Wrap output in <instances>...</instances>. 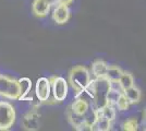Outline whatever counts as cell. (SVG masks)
I'll return each instance as SVG.
<instances>
[{
	"label": "cell",
	"instance_id": "4fadbf2b",
	"mask_svg": "<svg viewBox=\"0 0 146 131\" xmlns=\"http://www.w3.org/2000/svg\"><path fill=\"white\" fill-rule=\"evenodd\" d=\"M111 129V121L108 119L104 118L102 116H99L97 112V118L95 120V122L92 125V130L96 131H107Z\"/></svg>",
	"mask_w": 146,
	"mask_h": 131
},
{
	"label": "cell",
	"instance_id": "8fae6325",
	"mask_svg": "<svg viewBox=\"0 0 146 131\" xmlns=\"http://www.w3.org/2000/svg\"><path fill=\"white\" fill-rule=\"evenodd\" d=\"M19 88H20V96L19 100H22L26 98V95L30 93L31 88H32V81L29 78H21L18 80Z\"/></svg>",
	"mask_w": 146,
	"mask_h": 131
},
{
	"label": "cell",
	"instance_id": "7a4b0ae2",
	"mask_svg": "<svg viewBox=\"0 0 146 131\" xmlns=\"http://www.w3.org/2000/svg\"><path fill=\"white\" fill-rule=\"evenodd\" d=\"M110 88V81L106 76L96 78L94 80V106L96 109H100L102 107L107 105L106 96Z\"/></svg>",
	"mask_w": 146,
	"mask_h": 131
},
{
	"label": "cell",
	"instance_id": "7402d4cb",
	"mask_svg": "<svg viewBox=\"0 0 146 131\" xmlns=\"http://www.w3.org/2000/svg\"><path fill=\"white\" fill-rule=\"evenodd\" d=\"M123 129L127 131H135L139 129V122L135 118L128 119L124 124H123Z\"/></svg>",
	"mask_w": 146,
	"mask_h": 131
},
{
	"label": "cell",
	"instance_id": "3957f363",
	"mask_svg": "<svg viewBox=\"0 0 146 131\" xmlns=\"http://www.w3.org/2000/svg\"><path fill=\"white\" fill-rule=\"evenodd\" d=\"M0 96L10 100H19L20 88L18 81L6 75H0Z\"/></svg>",
	"mask_w": 146,
	"mask_h": 131
},
{
	"label": "cell",
	"instance_id": "5bb4252c",
	"mask_svg": "<svg viewBox=\"0 0 146 131\" xmlns=\"http://www.w3.org/2000/svg\"><path fill=\"white\" fill-rule=\"evenodd\" d=\"M107 68H108V65L104 60H95L92 65V72L95 75V78L105 76Z\"/></svg>",
	"mask_w": 146,
	"mask_h": 131
},
{
	"label": "cell",
	"instance_id": "603a6c76",
	"mask_svg": "<svg viewBox=\"0 0 146 131\" xmlns=\"http://www.w3.org/2000/svg\"><path fill=\"white\" fill-rule=\"evenodd\" d=\"M47 2H48L50 6H57L60 2V0H47Z\"/></svg>",
	"mask_w": 146,
	"mask_h": 131
},
{
	"label": "cell",
	"instance_id": "6da1fadb",
	"mask_svg": "<svg viewBox=\"0 0 146 131\" xmlns=\"http://www.w3.org/2000/svg\"><path fill=\"white\" fill-rule=\"evenodd\" d=\"M91 81V74L88 70L83 66H76L71 69L69 74V82L75 92L76 97L83 93L84 88Z\"/></svg>",
	"mask_w": 146,
	"mask_h": 131
},
{
	"label": "cell",
	"instance_id": "277c9868",
	"mask_svg": "<svg viewBox=\"0 0 146 131\" xmlns=\"http://www.w3.org/2000/svg\"><path fill=\"white\" fill-rule=\"evenodd\" d=\"M15 121L14 107L8 102H0V130H8Z\"/></svg>",
	"mask_w": 146,
	"mask_h": 131
},
{
	"label": "cell",
	"instance_id": "e0dca14e",
	"mask_svg": "<svg viewBox=\"0 0 146 131\" xmlns=\"http://www.w3.org/2000/svg\"><path fill=\"white\" fill-rule=\"evenodd\" d=\"M122 94V90H118L117 87H113L111 84H110V88L107 93V96H106V100H107V104L109 105H116L117 100H119L120 95Z\"/></svg>",
	"mask_w": 146,
	"mask_h": 131
},
{
	"label": "cell",
	"instance_id": "ac0fdd59",
	"mask_svg": "<svg viewBox=\"0 0 146 131\" xmlns=\"http://www.w3.org/2000/svg\"><path fill=\"white\" fill-rule=\"evenodd\" d=\"M118 83H119L122 92H123V90H125V88L134 85V79L131 73H129V72H122V74L120 76Z\"/></svg>",
	"mask_w": 146,
	"mask_h": 131
},
{
	"label": "cell",
	"instance_id": "ffe728a7",
	"mask_svg": "<svg viewBox=\"0 0 146 131\" xmlns=\"http://www.w3.org/2000/svg\"><path fill=\"white\" fill-rule=\"evenodd\" d=\"M83 117H84V121H85L86 124L92 127V125L95 122V120L97 118V109L95 107L94 108L88 107V109L83 115Z\"/></svg>",
	"mask_w": 146,
	"mask_h": 131
},
{
	"label": "cell",
	"instance_id": "52a82bcc",
	"mask_svg": "<svg viewBox=\"0 0 146 131\" xmlns=\"http://www.w3.org/2000/svg\"><path fill=\"white\" fill-rule=\"evenodd\" d=\"M52 18L55 20L57 24H64L67 23L69 18H70V10L68 5L64 3H58L56 6L54 13H52Z\"/></svg>",
	"mask_w": 146,
	"mask_h": 131
},
{
	"label": "cell",
	"instance_id": "7c38bea8",
	"mask_svg": "<svg viewBox=\"0 0 146 131\" xmlns=\"http://www.w3.org/2000/svg\"><path fill=\"white\" fill-rule=\"evenodd\" d=\"M88 107H90V104H88L85 100L76 97V100L72 103V105H71V107H70V109H71L73 112L83 116V115L85 114L86 110L88 109Z\"/></svg>",
	"mask_w": 146,
	"mask_h": 131
},
{
	"label": "cell",
	"instance_id": "5b68a950",
	"mask_svg": "<svg viewBox=\"0 0 146 131\" xmlns=\"http://www.w3.org/2000/svg\"><path fill=\"white\" fill-rule=\"evenodd\" d=\"M51 93L56 102H62L68 95V82L61 76H54L50 80Z\"/></svg>",
	"mask_w": 146,
	"mask_h": 131
},
{
	"label": "cell",
	"instance_id": "9c48e42d",
	"mask_svg": "<svg viewBox=\"0 0 146 131\" xmlns=\"http://www.w3.org/2000/svg\"><path fill=\"white\" fill-rule=\"evenodd\" d=\"M22 126L26 130H37L39 128V115L35 112H29L22 120Z\"/></svg>",
	"mask_w": 146,
	"mask_h": 131
},
{
	"label": "cell",
	"instance_id": "ba28073f",
	"mask_svg": "<svg viewBox=\"0 0 146 131\" xmlns=\"http://www.w3.org/2000/svg\"><path fill=\"white\" fill-rule=\"evenodd\" d=\"M50 5L47 0H34L32 5V11L38 18H44L48 14L50 10Z\"/></svg>",
	"mask_w": 146,
	"mask_h": 131
},
{
	"label": "cell",
	"instance_id": "44dd1931",
	"mask_svg": "<svg viewBox=\"0 0 146 131\" xmlns=\"http://www.w3.org/2000/svg\"><path fill=\"white\" fill-rule=\"evenodd\" d=\"M117 107H118V109L119 110H128L129 107H130V102L128 100V98L124 96V94L122 93L120 95V97H119V100H117L116 103Z\"/></svg>",
	"mask_w": 146,
	"mask_h": 131
},
{
	"label": "cell",
	"instance_id": "d6986e66",
	"mask_svg": "<svg viewBox=\"0 0 146 131\" xmlns=\"http://www.w3.org/2000/svg\"><path fill=\"white\" fill-rule=\"evenodd\" d=\"M67 115H68V119H69L70 124H71L74 128H76V127L81 125L82 122H84V117H83L82 115H78V114L73 112L70 108L68 109Z\"/></svg>",
	"mask_w": 146,
	"mask_h": 131
},
{
	"label": "cell",
	"instance_id": "cb8c5ba5",
	"mask_svg": "<svg viewBox=\"0 0 146 131\" xmlns=\"http://www.w3.org/2000/svg\"><path fill=\"white\" fill-rule=\"evenodd\" d=\"M73 0H60V3H64V5H70Z\"/></svg>",
	"mask_w": 146,
	"mask_h": 131
},
{
	"label": "cell",
	"instance_id": "2e32d148",
	"mask_svg": "<svg viewBox=\"0 0 146 131\" xmlns=\"http://www.w3.org/2000/svg\"><path fill=\"white\" fill-rule=\"evenodd\" d=\"M122 72H123V71H122L118 66H108L105 76L111 82L119 81V79H120V76H121Z\"/></svg>",
	"mask_w": 146,
	"mask_h": 131
},
{
	"label": "cell",
	"instance_id": "8992f818",
	"mask_svg": "<svg viewBox=\"0 0 146 131\" xmlns=\"http://www.w3.org/2000/svg\"><path fill=\"white\" fill-rule=\"evenodd\" d=\"M51 93L50 81L47 78H39L36 82L35 86V94L39 102H47Z\"/></svg>",
	"mask_w": 146,
	"mask_h": 131
},
{
	"label": "cell",
	"instance_id": "9a60e30c",
	"mask_svg": "<svg viewBox=\"0 0 146 131\" xmlns=\"http://www.w3.org/2000/svg\"><path fill=\"white\" fill-rule=\"evenodd\" d=\"M97 112L99 116H102L104 118L108 119L109 121H113L115 118H116V110H115V108L112 105H109V104H107V105H105L104 107H102L100 109H97Z\"/></svg>",
	"mask_w": 146,
	"mask_h": 131
},
{
	"label": "cell",
	"instance_id": "30bf717a",
	"mask_svg": "<svg viewBox=\"0 0 146 131\" xmlns=\"http://www.w3.org/2000/svg\"><path fill=\"white\" fill-rule=\"evenodd\" d=\"M122 93L124 94V96L128 98L130 104H137L141 100V91L134 85L123 90Z\"/></svg>",
	"mask_w": 146,
	"mask_h": 131
}]
</instances>
